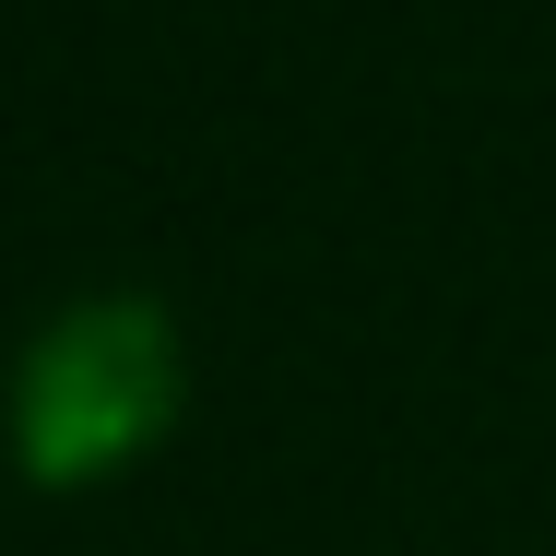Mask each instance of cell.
I'll return each mask as SVG.
<instances>
[{
  "mask_svg": "<svg viewBox=\"0 0 556 556\" xmlns=\"http://www.w3.org/2000/svg\"><path fill=\"white\" fill-rule=\"evenodd\" d=\"M154 415H166V332L130 320V308L118 320H72L36 355V379H24V462L48 485L108 473L118 450L154 439Z\"/></svg>",
  "mask_w": 556,
  "mask_h": 556,
  "instance_id": "obj_1",
  "label": "cell"
}]
</instances>
